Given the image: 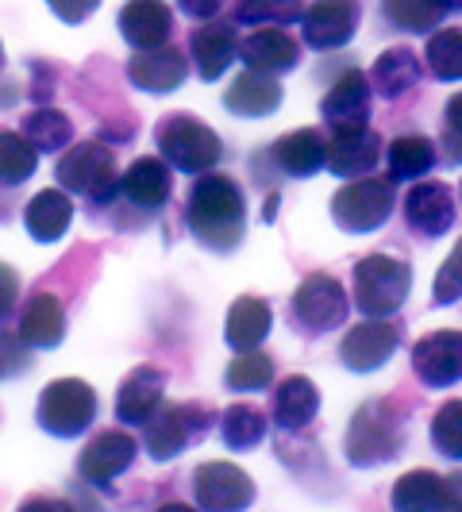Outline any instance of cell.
<instances>
[{"mask_svg": "<svg viewBox=\"0 0 462 512\" xmlns=\"http://www.w3.org/2000/svg\"><path fill=\"white\" fill-rule=\"evenodd\" d=\"M212 428V409L197 405V401H185V405H158L151 412V420L143 424V451L154 462H170L178 459L189 443L208 436Z\"/></svg>", "mask_w": 462, "mask_h": 512, "instance_id": "5", "label": "cell"}, {"mask_svg": "<svg viewBox=\"0 0 462 512\" xmlns=\"http://www.w3.org/2000/svg\"><path fill=\"white\" fill-rule=\"evenodd\" d=\"M178 8L193 20H212L224 8V0H178Z\"/></svg>", "mask_w": 462, "mask_h": 512, "instance_id": "45", "label": "cell"}, {"mask_svg": "<svg viewBox=\"0 0 462 512\" xmlns=\"http://www.w3.org/2000/svg\"><path fill=\"white\" fill-rule=\"evenodd\" d=\"M405 220L424 239L447 235L455 224V193L443 181H416L405 197Z\"/></svg>", "mask_w": 462, "mask_h": 512, "instance_id": "16", "label": "cell"}, {"mask_svg": "<svg viewBox=\"0 0 462 512\" xmlns=\"http://www.w3.org/2000/svg\"><path fill=\"white\" fill-rule=\"evenodd\" d=\"M370 101H374V85L370 74L362 70H343L335 77V85L328 89V97L320 104V116L324 124L335 131H355L370 124Z\"/></svg>", "mask_w": 462, "mask_h": 512, "instance_id": "14", "label": "cell"}, {"mask_svg": "<svg viewBox=\"0 0 462 512\" xmlns=\"http://www.w3.org/2000/svg\"><path fill=\"white\" fill-rule=\"evenodd\" d=\"M316 412H320V389H316L312 378L293 374V378H285L278 385V393H274V420L282 424L285 432L308 428L316 420Z\"/></svg>", "mask_w": 462, "mask_h": 512, "instance_id": "29", "label": "cell"}, {"mask_svg": "<svg viewBox=\"0 0 462 512\" xmlns=\"http://www.w3.org/2000/svg\"><path fill=\"white\" fill-rule=\"evenodd\" d=\"M347 312H351V297L332 274H308L289 301V316L305 335L335 332L347 320Z\"/></svg>", "mask_w": 462, "mask_h": 512, "instance_id": "9", "label": "cell"}, {"mask_svg": "<svg viewBox=\"0 0 462 512\" xmlns=\"http://www.w3.org/2000/svg\"><path fill=\"white\" fill-rule=\"evenodd\" d=\"M389 181H420L436 166V143L428 135H397L385 151Z\"/></svg>", "mask_w": 462, "mask_h": 512, "instance_id": "32", "label": "cell"}, {"mask_svg": "<svg viewBox=\"0 0 462 512\" xmlns=\"http://www.w3.org/2000/svg\"><path fill=\"white\" fill-rule=\"evenodd\" d=\"M0 70H4V47H0Z\"/></svg>", "mask_w": 462, "mask_h": 512, "instance_id": "48", "label": "cell"}, {"mask_svg": "<svg viewBox=\"0 0 462 512\" xmlns=\"http://www.w3.org/2000/svg\"><path fill=\"white\" fill-rule=\"evenodd\" d=\"M266 432H270L266 412L258 409V405H247V401L231 405L224 412V420H220V436H224L231 451H255V447H262Z\"/></svg>", "mask_w": 462, "mask_h": 512, "instance_id": "33", "label": "cell"}, {"mask_svg": "<svg viewBox=\"0 0 462 512\" xmlns=\"http://www.w3.org/2000/svg\"><path fill=\"white\" fill-rule=\"evenodd\" d=\"M424 74V66H420V58L416 51L409 47H393V51L378 54V62H374V70H370V85H374V93H382V97H405L412 85L420 81Z\"/></svg>", "mask_w": 462, "mask_h": 512, "instance_id": "30", "label": "cell"}, {"mask_svg": "<svg viewBox=\"0 0 462 512\" xmlns=\"http://www.w3.org/2000/svg\"><path fill=\"white\" fill-rule=\"evenodd\" d=\"M120 35L131 51H151L170 43L174 35V12L166 0H128L120 8Z\"/></svg>", "mask_w": 462, "mask_h": 512, "instance_id": "18", "label": "cell"}, {"mask_svg": "<svg viewBox=\"0 0 462 512\" xmlns=\"http://www.w3.org/2000/svg\"><path fill=\"white\" fill-rule=\"evenodd\" d=\"M382 158V135L378 131L355 128V131H335L328 139V158L324 166L332 170L335 178H366Z\"/></svg>", "mask_w": 462, "mask_h": 512, "instance_id": "17", "label": "cell"}, {"mask_svg": "<svg viewBox=\"0 0 462 512\" xmlns=\"http://www.w3.org/2000/svg\"><path fill=\"white\" fill-rule=\"evenodd\" d=\"M193 497L201 509H247L255 501V482L235 462H205L193 474Z\"/></svg>", "mask_w": 462, "mask_h": 512, "instance_id": "10", "label": "cell"}, {"mask_svg": "<svg viewBox=\"0 0 462 512\" xmlns=\"http://www.w3.org/2000/svg\"><path fill=\"white\" fill-rule=\"evenodd\" d=\"M189 54L193 66L205 81H220L228 74V66L239 58V35L231 20H208L189 35Z\"/></svg>", "mask_w": 462, "mask_h": 512, "instance_id": "19", "label": "cell"}, {"mask_svg": "<svg viewBox=\"0 0 462 512\" xmlns=\"http://www.w3.org/2000/svg\"><path fill=\"white\" fill-rule=\"evenodd\" d=\"M274 328V312L262 297H239L228 308V320H224V339H228L231 351H258L266 343V335Z\"/></svg>", "mask_w": 462, "mask_h": 512, "instance_id": "26", "label": "cell"}, {"mask_svg": "<svg viewBox=\"0 0 462 512\" xmlns=\"http://www.w3.org/2000/svg\"><path fill=\"white\" fill-rule=\"evenodd\" d=\"M397 181L389 178H355L347 181L332 197V220L351 235L362 231H378L393 216L397 205Z\"/></svg>", "mask_w": 462, "mask_h": 512, "instance_id": "7", "label": "cell"}, {"mask_svg": "<svg viewBox=\"0 0 462 512\" xmlns=\"http://www.w3.org/2000/svg\"><path fill=\"white\" fill-rule=\"evenodd\" d=\"M231 16H235V24H251V27L297 24L305 16V0H235Z\"/></svg>", "mask_w": 462, "mask_h": 512, "instance_id": "37", "label": "cell"}, {"mask_svg": "<svg viewBox=\"0 0 462 512\" xmlns=\"http://www.w3.org/2000/svg\"><path fill=\"white\" fill-rule=\"evenodd\" d=\"M328 158V139L316 128H297L274 143V162L289 178H312Z\"/></svg>", "mask_w": 462, "mask_h": 512, "instance_id": "27", "label": "cell"}, {"mask_svg": "<svg viewBox=\"0 0 462 512\" xmlns=\"http://www.w3.org/2000/svg\"><path fill=\"white\" fill-rule=\"evenodd\" d=\"M139 455V443L135 436H128L124 428H108V432H97V436L85 443L81 451V462H77V474L89 482V486H108L116 482L124 470H131V462Z\"/></svg>", "mask_w": 462, "mask_h": 512, "instance_id": "13", "label": "cell"}, {"mask_svg": "<svg viewBox=\"0 0 462 512\" xmlns=\"http://www.w3.org/2000/svg\"><path fill=\"white\" fill-rule=\"evenodd\" d=\"M154 143H158L162 158L181 174H208L224 154L220 135L208 124H201L197 116H189V112L162 116L158 128H154Z\"/></svg>", "mask_w": 462, "mask_h": 512, "instance_id": "3", "label": "cell"}, {"mask_svg": "<svg viewBox=\"0 0 462 512\" xmlns=\"http://www.w3.org/2000/svg\"><path fill=\"white\" fill-rule=\"evenodd\" d=\"M412 370L428 389H451L462 378V332H432L412 347Z\"/></svg>", "mask_w": 462, "mask_h": 512, "instance_id": "15", "label": "cell"}, {"mask_svg": "<svg viewBox=\"0 0 462 512\" xmlns=\"http://www.w3.org/2000/svg\"><path fill=\"white\" fill-rule=\"evenodd\" d=\"M432 447L443 459H462V401L439 405L432 416Z\"/></svg>", "mask_w": 462, "mask_h": 512, "instance_id": "40", "label": "cell"}, {"mask_svg": "<svg viewBox=\"0 0 462 512\" xmlns=\"http://www.w3.org/2000/svg\"><path fill=\"white\" fill-rule=\"evenodd\" d=\"M459 193H462V189H459Z\"/></svg>", "mask_w": 462, "mask_h": 512, "instance_id": "49", "label": "cell"}, {"mask_svg": "<svg viewBox=\"0 0 462 512\" xmlns=\"http://www.w3.org/2000/svg\"><path fill=\"white\" fill-rule=\"evenodd\" d=\"M224 382L235 393H258L274 382V362L258 351H239V359H231L224 370Z\"/></svg>", "mask_w": 462, "mask_h": 512, "instance_id": "39", "label": "cell"}, {"mask_svg": "<svg viewBox=\"0 0 462 512\" xmlns=\"http://www.w3.org/2000/svg\"><path fill=\"white\" fill-rule=\"evenodd\" d=\"M128 77L131 85H139L143 93H174V89L185 85V77H189V62L170 43H162V47H151V51L131 54Z\"/></svg>", "mask_w": 462, "mask_h": 512, "instance_id": "21", "label": "cell"}, {"mask_svg": "<svg viewBox=\"0 0 462 512\" xmlns=\"http://www.w3.org/2000/svg\"><path fill=\"white\" fill-rule=\"evenodd\" d=\"M393 509H447L443 501V478L436 470H409L405 478H397L393 486Z\"/></svg>", "mask_w": 462, "mask_h": 512, "instance_id": "35", "label": "cell"}, {"mask_svg": "<svg viewBox=\"0 0 462 512\" xmlns=\"http://www.w3.org/2000/svg\"><path fill=\"white\" fill-rule=\"evenodd\" d=\"M405 447V412L393 401H366L347 428L351 466H378L401 455Z\"/></svg>", "mask_w": 462, "mask_h": 512, "instance_id": "2", "label": "cell"}, {"mask_svg": "<svg viewBox=\"0 0 462 512\" xmlns=\"http://www.w3.org/2000/svg\"><path fill=\"white\" fill-rule=\"evenodd\" d=\"M443 501H447V509H462V470L443 478Z\"/></svg>", "mask_w": 462, "mask_h": 512, "instance_id": "46", "label": "cell"}, {"mask_svg": "<svg viewBox=\"0 0 462 512\" xmlns=\"http://www.w3.org/2000/svg\"><path fill=\"white\" fill-rule=\"evenodd\" d=\"M70 224H74V201L66 197V189H43L24 208V228L39 243H58Z\"/></svg>", "mask_w": 462, "mask_h": 512, "instance_id": "28", "label": "cell"}, {"mask_svg": "<svg viewBox=\"0 0 462 512\" xmlns=\"http://www.w3.org/2000/svg\"><path fill=\"white\" fill-rule=\"evenodd\" d=\"M120 193L124 201L143 212H158L174 193V178H170V162L166 158H135L128 170L120 174Z\"/></svg>", "mask_w": 462, "mask_h": 512, "instance_id": "22", "label": "cell"}, {"mask_svg": "<svg viewBox=\"0 0 462 512\" xmlns=\"http://www.w3.org/2000/svg\"><path fill=\"white\" fill-rule=\"evenodd\" d=\"M16 297H20V278L12 266L0 262V320H8L16 312Z\"/></svg>", "mask_w": 462, "mask_h": 512, "instance_id": "44", "label": "cell"}, {"mask_svg": "<svg viewBox=\"0 0 462 512\" xmlns=\"http://www.w3.org/2000/svg\"><path fill=\"white\" fill-rule=\"evenodd\" d=\"M224 104H228L235 116H247V120H258V116H274L278 104H282V85L270 74H258V70H243V74L231 77L228 93H224Z\"/></svg>", "mask_w": 462, "mask_h": 512, "instance_id": "24", "label": "cell"}, {"mask_svg": "<svg viewBox=\"0 0 462 512\" xmlns=\"http://www.w3.org/2000/svg\"><path fill=\"white\" fill-rule=\"evenodd\" d=\"M451 12H459L455 0H382L385 20L412 35H432Z\"/></svg>", "mask_w": 462, "mask_h": 512, "instance_id": "31", "label": "cell"}, {"mask_svg": "<svg viewBox=\"0 0 462 512\" xmlns=\"http://www.w3.org/2000/svg\"><path fill=\"white\" fill-rule=\"evenodd\" d=\"M24 139L39 154H54L74 143V124H70V116L58 112V108H35L24 120Z\"/></svg>", "mask_w": 462, "mask_h": 512, "instance_id": "34", "label": "cell"}, {"mask_svg": "<svg viewBox=\"0 0 462 512\" xmlns=\"http://www.w3.org/2000/svg\"><path fill=\"white\" fill-rule=\"evenodd\" d=\"M412 270L405 258L366 255L355 262V308L366 316H393L409 301Z\"/></svg>", "mask_w": 462, "mask_h": 512, "instance_id": "4", "label": "cell"}, {"mask_svg": "<svg viewBox=\"0 0 462 512\" xmlns=\"http://www.w3.org/2000/svg\"><path fill=\"white\" fill-rule=\"evenodd\" d=\"M239 58L258 74H289L301 66V43L293 35H285L282 27H255L239 43Z\"/></svg>", "mask_w": 462, "mask_h": 512, "instance_id": "20", "label": "cell"}, {"mask_svg": "<svg viewBox=\"0 0 462 512\" xmlns=\"http://www.w3.org/2000/svg\"><path fill=\"white\" fill-rule=\"evenodd\" d=\"M162 393H166V374L154 370V366H135L120 382V393H116V420L135 424V428L147 424L151 412L162 405Z\"/></svg>", "mask_w": 462, "mask_h": 512, "instance_id": "23", "label": "cell"}, {"mask_svg": "<svg viewBox=\"0 0 462 512\" xmlns=\"http://www.w3.org/2000/svg\"><path fill=\"white\" fill-rule=\"evenodd\" d=\"M397 347H401L397 324H389L385 316H370V320H362V324H355L351 332L343 335L339 359H343L347 370H355V374H370V370H378L382 362L393 359Z\"/></svg>", "mask_w": 462, "mask_h": 512, "instance_id": "12", "label": "cell"}, {"mask_svg": "<svg viewBox=\"0 0 462 512\" xmlns=\"http://www.w3.org/2000/svg\"><path fill=\"white\" fill-rule=\"evenodd\" d=\"M424 58H428V70L439 81H462V27L432 31V39L424 47Z\"/></svg>", "mask_w": 462, "mask_h": 512, "instance_id": "38", "label": "cell"}, {"mask_svg": "<svg viewBox=\"0 0 462 512\" xmlns=\"http://www.w3.org/2000/svg\"><path fill=\"white\" fill-rule=\"evenodd\" d=\"M20 343L35 347V351H51L66 339V312L51 293H35L27 301L24 316H20Z\"/></svg>", "mask_w": 462, "mask_h": 512, "instance_id": "25", "label": "cell"}, {"mask_svg": "<svg viewBox=\"0 0 462 512\" xmlns=\"http://www.w3.org/2000/svg\"><path fill=\"white\" fill-rule=\"evenodd\" d=\"M39 166V151L24 139V131H0V185H24Z\"/></svg>", "mask_w": 462, "mask_h": 512, "instance_id": "36", "label": "cell"}, {"mask_svg": "<svg viewBox=\"0 0 462 512\" xmlns=\"http://www.w3.org/2000/svg\"><path fill=\"white\" fill-rule=\"evenodd\" d=\"M362 20L359 0H316L308 4L305 16H301V31H305V43L316 51H339L355 39Z\"/></svg>", "mask_w": 462, "mask_h": 512, "instance_id": "11", "label": "cell"}, {"mask_svg": "<svg viewBox=\"0 0 462 512\" xmlns=\"http://www.w3.org/2000/svg\"><path fill=\"white\" fill-rule=\"evenodd\" d=\"M443 154L451 166L462 162V93H455L443 108Z\"/></svg>", "mask_w": 462, "mask_h": 512, "instance_id": "42", "label": "cell"}, {"mask_svg": "<svg viewBox=\"0 0 462 512\" xmlns=\"http://www.w3.org/2000/svg\"><path fill=\"white\" fill-rule=\"evenodd\" d=\"M47 4H51V12L62 24H85L97 12L101 0H47Z\"/></svg>", "mask_w": 462, "mask_h": 512, "instance_id": "43", "label": "cell"}, {"mask_svg": "<svg viewBox=\"0 0 462 512\" xmlns=\"http://www.w3.org/2000/svg\"><path fill=\"white\" fill-rule=\"evenodd\" d=\"M58 181H62V189L89 197L93 205H108L120 185L116 154L104 143H77L58 158Z\"/></svg>", "mask_w": 462, "mask_h": 512, "instance_id": "8", "label": "cell"}, {"mask_svg": "<svg viewBox=\"0 0 462 512\" xmlns=\"http://www.w3.org/2000/svg\"><path fill=\"white\" fill-rule=\"evenodd\" d=\"M185 224L208 251H235L247 231V197L228 174H197L185 205Z\"/></svg>", "mask_w": 462, "mask_h": 512, "instance_id": "1", "label": "cell"}, {"mask_svg": "<svg viewBox=\"0 0 462 512\" xmlns=\"http://www.w3.org/2000/svg\"><path fill=\"white\" fill-rule=\"evenodd\" d=\"M432 297H436V305H455V301H462V239L455 243V251L447 255V262L439 266Z\"/></svg>", "mask_w": 462, "mask_h": 512, "instance_id": "41", "label": "cell"}, {"mask_svg": "<svg viewBox=\"0 0 462 512\" xmlns=\"http://www.w3.org/2000/svg\"><path fill=\"white\" fill-rule=\"evenodd\" d=\"M39 428L58 439H74L89 432V424L97 420V393L93 385L81 378H58L39 393Z\"/></svg>", "mask_w": 462, "mask_h": 512, "instance_id": "6", "label": "cell"}, {"mask_svg": "<svg viewBox=\"0 0 462 512\" xmlns=\"http://www.w3.org/2000/svg\"><path fill=\"white\" fill-rule=\"evenodd\" d=\"M8 347H12V339H4V335H0V374H4V370H8V362H12Z\"/></svg>", "mask_w": 462, "mask_h": 512, "instance_id": "47", "label": "cell"}]
</instances>
